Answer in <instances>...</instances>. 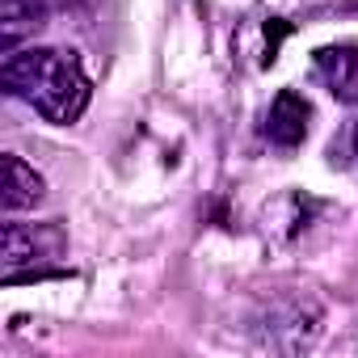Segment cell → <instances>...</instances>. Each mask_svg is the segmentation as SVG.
Wrapping results in <instances>:
<instances>
[{
    "mask_svg": "<svg viewBox=\"0 0 358 358\" xmlns=\"http://www.w3.org/2000/svg\"><path fill=\"white\" fill-rule=\"evenodd\" d=\"M266 135L282 148H295L303 135H308V101L295 93V89H282L270 106V118H266Z\"/></svg>",
    "mask_w": 358,
    "mask_h": 358,
    "instance_id": "cell-2",
    "label": "cell"
},
{
    "mask_svg": "<svg viewBox=\"0 0 358 358\" xmlns=\"http://www.w3.org/2000/svg\"><path fill=\"white\" fill-rule=\"evenodd\" d=\"M47 26V9L38 0H5V9H0V43H5V55L17 51V43L26 34H38Z\"/></svg>",
    "mask_w": 358,
    "mask_h": 358,
    "instance_id": "cell-5",
    "label": "cell"
},
{
    "mask_svg": "<svg viewBox=\"0 0 358 358\" xmlns=\"http://www.w3.org/2000/svg\"><path fill=\"white\" fill-rule=\"evenodd\" d=\"M316 72L337 97H358V47H324L316 51Z\"/></svg>",
    "mask_w": 358,
    "mask_h": 358,
    "instance_id": "cell-3",
    "label": "cell"
},
{
    "mask_svg": "<svg viewBox=\"0 0 358 358\" xmlns=\"http://www.w3.org/2000/svg\"><path fill=\"white\" fill-rule=\"evenodd\" d=\"M354 152H358V127H354Z\"/></svg>",
    "mask_w": 358,
    "mask_h": 358,
    "instance_id": "cell-6",
    "label": "cell"
},
{
    "mask_svg": "<svg viewBox=\"0 0 358 358\" xmlns=\"http://www.w3.org/2000/svg\"><path fill=\"white\" fill-rule=\"evenodd\" d=\"M43 177L22 160V156H5V194H0V203H5V211H26V207H38L43 203Z\"/></svg>",
    "mask_w": 358,
    "mask_h": 358,
    "instance_id": "cell-4",
    "label": "cell"
},
{
    "mask_svg": "<svg viewBox=\"0 0 358 358\" xmlns=\"http://www.w3.org/2000/svg\"><path fill=\"white\" fill-rule=\"evenodd\" d=\"M0 85L9 97L30 101L47 122H76L89 106V76L72 51L55 47H26L9 51L0 64Z\"/></svg>",
    "mask_w": 358,
    "mask_h": 358,
    "instance_id": "cell-1",
    "label": "cell"
}]
</instances>
